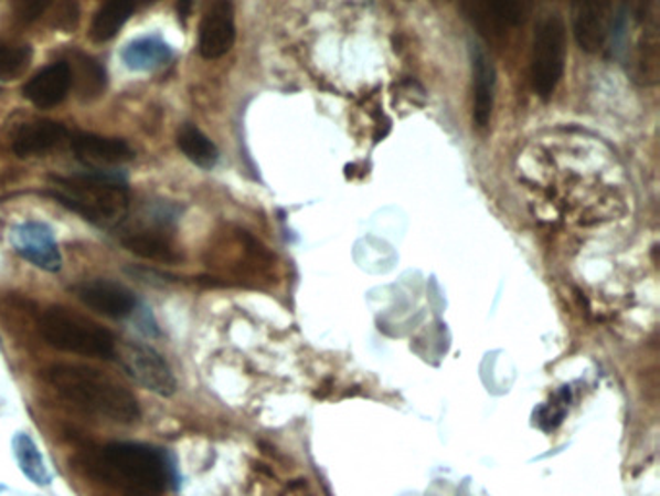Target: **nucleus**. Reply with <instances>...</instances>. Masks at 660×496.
<instances>
[{
    "instance_id": "f257e3e1",
    "label": "nucleus",
    "mask_w": 660,
    "mask_h": 496,
    "mask_svg": "<svg viewBox=\"0 0 660 496\" xmlns=\"http://www.w3.org/2000/svg\"><path fill=\"white\" fill-rule=\"evenodd\" d=\"M47 379L64 400L92 415L130 425L140 419L136 395L102 370L84 365H55Z\"/></svg>"
},
{
    "instance_id": "f03ea898",
    "label": "nucleus",
    "mask_w": 660,
    "mask_h": 496,
    "mask_svg": "<svg viewBox=\"0 0 660 496\" xmlns=\"http://www.w3.org/2000/svg\"><path fill=\"white\" fill-rule=\"evenodd\" d=\"M103 479L126 496H163L171 483V465L159 448L138 442H115L102 450Z\"/></svg>"
},
{
    "instance_id": "7ed1b4c3",
    "label": "nucleus",
    "mask_w": 660,
    "mask_h": 496,
    "mask_svg": "<svg viewBox=\"0 0 660 496\" xmlns=\"http://www.w3.org/2000/svg\"><path fill=\"white\" fill-rule=\"evenodd\" d=\"M51 182L53 189L49 190V197L79 218L95 225H117L125 220L130 192L123 179L109 173H92L51 177Z\"/></svg>"
},
{
    "instance_id": "20e7f679",
    "label": "nucleus",
    "mask_w": 660,
    "mask_h": 496,
    "mask_svg": "<svg viewBox=\"0 0 660 496\" xmlns=\"http://www.w3.org/2000/svg\"><path fill=\"white\" fill-rule=\"evenodd\" d=\"M38 328L45 344L58 351L99 359H110L117 353L118 341L113 331L68 307L53 305L45 308Z\"/></svg>"
},
{
    "instance_id": "39448f33",
    "label": "nucleus",
    "mask_w": 660,
    "mask_h": 496,
    "mask_svg": "<svg viewBox=\"0 0 660 496\" xmlns=\"http://www.w3.org/2000/svg\"><path fill=\"white\" fill-rule=\"evenodd\" d=\"M566 68V24L560 14H544L535 25L531 82L541 99H551Z\"/></svg>"
},
{
    "instance_id": "423d86ee",
    "label": "nucleus",
    "mask_w": 660,
    "mask_h": 496,
    "mask_svg": "<svg viewBox=\"0 0 660 496\" xmlns=\"http://www.w3.org/2000/svg\"><path fill=\"white\" fill-rule=\"evenodd\" d=\"M115 357L140 387L166 398L174 394L177 379L173 369L156 349L138 341H125L117 344Z\"/></svg>"
},
{
    "instance_id": "0eeeda50",
    "label": "nucleus",
    "mask_w": 660,
    "mask_h": 496,
    "mask_svg": "<svg viewBox=\"0 0 660 496\" xmlns=\"http://www.w3.org/2000/svg\"><path fill=\"white\" fill-rule=\"evenodd\" d=\"M10 244L14 253L35 268L56 274L63 268V254L56 243L55 231L43 221H22L10 229Z\"/></svg>"
},
{
    "instance_id": "6e6552de",
    "label": "nucleus",
    "mask_w": 660,
    "mask_h": 496,
    "mask_svg": "<svg viewBox=\"0 0 660 496\" xmlns=\"http://www.w3.org/2000/svg\"><path fill=\"white\" fill-rule=\"evenodd\" d=\"M236 40L235 7L220 0L205 12L198 30V53L213 61L227 55Z\"/></svg>"
},
{
    "instance_id": "1a4fd4ad",
    "label": "nucleus",
    "mask_w": 660,
    "mask_h": 496,
    "mask_svg": "<svg viewBox=\"0 0 660 496\" xmlns=\"http://www.w3.org/2000/svg\"><path fill=\"white\" fill-rule=\"evenodd\" d=\"M74 293L87 308L115 320L132 315L138 307L135 293L110 279H87L76 285Z\"/></svg>"
},
{
    "instance_id": "9d476101",
    "label": "nucleus",
    "mask_w": 660,
    "mask_h": 496,
    "mask_svg": "<svg viewBox=\"0 0 660 496\" xmlns=\"http://www.w3.org/2000/svg\"><path fill=\"white\" fill-rule=\"evenodd\" d=\"M572 25L577 45L585 53H598L605 48L614 25L613 2H577L572 9Z\"/></svg>"
},
{
    "instance_id": "9b49d317",
    "label": "nucleus",
    "mask_w": 660,
    "mask_h": 496,
    "mask_svg": "<svg viewBox=\"0 0 660 496\" xmlns=\"http://www.w3.org/2000/svg\"><path fill=\"white\" fill-rule=\"evenodd\" d=\"M467 18L471 20L472 24L477 25L480 33H485L488 38H498L502 35L505 30L515 28L525 22L526 17L531 14L533 7L529 2H480V0H471V2H464L461 4Z\"/></svg>"
},
{
    "instance_id": "f8f14e48",
    "label": "nucleus",
    "mask_w": 660,
    "mask_h": 496,
    "mask_svg": "<svg viewBox=\"0 0 660 496\" xmlns=\"http://www.w3.org/2000/svg\"><path fill=\"white\" fill-rule=\"evenodd\" d=\"M651 9L652 4L641 7L643 30L631 55V74L641 86H654L660 76V24Z\"/></svg>"
},
{
    "instance_id": "ddd939ff",
    "label": "nucleus",
    "mask_w": 660,
    "mask_h": 496,
    "mask_svg": "<svg viewBox=\"0 0 660 496\" xmlns=\"http://www.w3.org/2000/svg\"><path fill=\"white\" fill-rule=\"evenodd\" d=\"M72 89L71 64L56 61L38 72L24 86V97L40 109H51L68 97Z\"/></svg>"
},
{
    "instance_id": "4468645a",
    "label": "nucleus",
    "mask_w": 660,
    "mask_h": 496,
    "mask_svg": "<svg viewBox=\"0 0 660 496\" xmlns=\"http://www.w3.org/2000/svg\"><path fill=\"white\" fill-rule=\"evenodd\" d=\"M71 148L74 156L87 166H123L135 159L130 144L120 138H107L99 135L72 136Z\"/></svg>"
},
{
    "instance_id": "2eb2a0df",
    "label": "nucleus",
    "mask_w": 660,
    "mask_h": 496,
    "mask_svg": "<svg viewBox=\"0 0 660 496\" xmlns=\"http://www.w3.org/2000/svg\"><path fill=\"white\" fill-rule=\"evenodd\" d=\"M66 136H68V130L61 123L40 118V120L24 123L22 127L17 128V133L10 140V146L18 158H33V156L55 150Z\"/></svg>"
},
{
    "instance_id": "dca6fc26",
    "label": "nucleus",
    "mask_w": 660,
    "mask_h": 496,
    "mask_svg": "<svg viewBox=\"0 0 660 496\" xmlns=\"http://www.w3.org/2000/svg\"><path fill=\"white\" fill-rule=\"evenodd\" d=\"M472 120L485 128L494 109L496 72L480 45H471Z\"/></svg>"
},
{
    "instance_id": "f3484780",
    "label": "nucleus",
    "mask_w": 660,
    "mask_h": 496,
    "mask_svg": "<svg viewBox=\"0 0 660 496\" xmlns=\"http://www.w3.org/2000/svg\"><path fill=\"white\" fill-rule=\"evenodd\" d=\"M174 49L159 33H148L142 38L128 41L120 49V61L128 71L153 72L171 63Z\"/></svg>"
},
{
    "instance_id": "a211bd4d",
    "label": "nucleus",
    "mask_w": 660,
    "mask_h": 496,
    "mask_svg": "<svg viewBox=\"0 0 660 496\" xmlns=\"http://www.w3.org/2000/svg\"><path fill=\"white\" fill-rule=\"evenodd\" d=\"M123 246L128 253L140 256L143 261L177 262L181 261L179 249L174 246L173 239L167 235L163 229L148 228L130 231L123 239Z\"/></svg>"
},
{
    "instance_id": "6ab92c4d",
    "label": "nucleus",
    "mask_w": 660,
    "mask_h": 496,
    "mask_svg": "<svg viewBox=\"0 0 660 496\" xmlns=\"http://www.w3.org/2000/svg\"><path fill=\"white\" fill-rule=\"evenodd\" d=\"M68 64H71L72 87L76 89L79 102H95L105 94L107 72L97 59L86 53H76Z\"/></svg>"
},
{
    "instance_id": "aec40b11",
    "label": "nucleus",
    "mask_w": 660,
    "mask_h": 496,
    "mask_svg": "<svg viewBox=\"0 0 660 496\" xmlns=\"http://www.w3.org/2000/svg\"><path fill=\"white\" fill-rule=\"evenodd\" d=\"M12 452H14V460H17L18 467L22 469L28 479L32 481L33 485L49 487L53 483V475L49 472L40 446L35 444L30 434H14V439H12Z\"/></svg>"
},
{
    "instance_id": "412c9836",
    "label": "nucleus",
    "mask_w": 660,
    "mask_h": 496,
    "mask_svg": "<svg viewBox=\"0 0 660 496\" xmlns=\"http://www.w3.org/2000/svg\"><path fill=\"white\" fill-rule=\"evenodd\" d=\"M132 14H135V4L130 2H105L92 18L89 40L94 43L115 40Z\"/></svg>"
},
{
    "instance_id": "4be33fe9",
    "label": "nucleus",
    "mask_w": 660,
    "mask_h": 496,
    "mask_svg": "<svg viewBox=\"0 0 660 496\" xmlns=\"http://www.w3.org/2000/svg\"><path fill=\"white\" fill-rule=\"evenodd\" d=\"M177 144H179L182 154L194 166L202 167V169H212L217 163V159H220V151L215 148V144L200 128L194 127V125H184L179 130Z\"/></svg>"
},
{
    "instance_id": "5701e85b",
    "label": "nucleus",
    "mask_w": 660,
    "mask_h": 496,
    "mask_svg": "<svg viewBox=\"0 0 660 496\" xmlns=\"http://www.w3.org/2000/svg\"><path fill=\"white\" fill-rule=\"evenodd\" d=\"M33 49L30 45H0V80L14 82L22 78L32 66Z\"/></svg>"
},
{
    "instance_id": "b1692460",
    "label": "nucleus",
    "mask_w": 660,
    "mask_h": 496,
    "mask_svg": "<svg viewBox=\"0 0 660 496\" xmlns=\"http://www.w3.org/2000/svg\"><path fill=\"white\" fill-rule=\"evenodd\" d=\"M79 14H82L79 4L71 2V0H63L55 7H49V25L58 32L72 33L78 28Z\"/></svg>"
},
{
    "instance_id": "393cba45",
    "label": "nucleus",
    "mask_w": 660,
    "mask_h": 496,
    "mask_svg": "<svg viewBox=\"0 0 660 496\" xmlns=\"http://www.w3.org/2000/svg\"><path fill=\"white\" fill-rule=\"evenodd\" d=\"M49 7H51L49 2H40V0H20V2L12 4L18 22H24V24L35 22L38 18L43 17Z\"/></svg>"
},
{
    "instance_id": "a878e982",
    "label": "nucleus",
    "mask_w": 660,
    "mask_h": 496,
    "mask_svg": "<svg viewBox=\"0 0 660 496\" xmlns=\"http://www.w3.org/2000/svg\"><path fill=\"white\" fill-rule=\"evenodd\" d=\"M177 9H179V14H181L182 20H184V18L189 17L190 2H181Z\"/></svg>"
}]
</instances>
